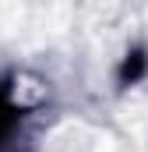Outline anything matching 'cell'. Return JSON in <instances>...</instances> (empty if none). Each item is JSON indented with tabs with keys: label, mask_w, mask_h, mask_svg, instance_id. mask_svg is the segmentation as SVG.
Instances as JSON below:
<instances>
[{
	"label": "cell",
	"mask_w": 148,
	"mask_h": 152,
	"mask_svg": "<svg viewBox=\"0 0 148 152\" xmlns=\"http://www.w3.org/2000/svg\"><path fill=\"white\" fill-rule=\"evenodd\" d=\"M21 117H25V110L18 106L14 88L7 81H0V152L14 149V138L21 131Z\"/></svg>",
	"instance_id": "obj_1"
},
{
	"label": "cell",
	"mask_w": 148,
	"mask_h": 152,
	"mask_svg": "<svg viewBox=\"0 0 148 152\" xmlns=\"http://www.w3.org/2000/svg\"><path fill=\"white\" fill-rule=\"evenodd\" d=\"M148 75V53L145 50H131L127 57H123V64H120V85H138L141 78Z\"/></svg>",
	"instance_id": "obj_2"
}]
</instances>
